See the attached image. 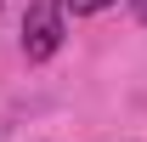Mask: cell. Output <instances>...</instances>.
Returning a JSON list of instances; mask_svg holds the SVG:
<instances>
[{"instance_id":"obj_1","label":"cell","mask_w":147,"mask_h":142,"mask_svg":"<svg viewBox=\"0 0 147 142\" xmlns=\"http://www.w3.org/2000/svg\"><path fill=\"white\" fill-rule=\"evenodd\" d=\"M62 0H28V12H23V57L28 63H45V57H57V46H62Z\"/></svg>"},{"instance_id":"obj_2","label":"cell","mask_w":147,"mask_h":142,"mask_svg":"<svg viewBox=\"0 0 147 142\" xmlns=\"http://www.w3.org/2000/svg\"><path fill=\"white\" fill-rule=\"evenodd\" d=\"M62 6H68L74 17H91V12H108L113 0H62Z\"/></svg>"},{"instance_id":"obj_3","label":"cell","mask_w":147,"mask_h":142,"mask_svg":"<svg viewBox=\"0 0 147 142\" xmlns=\"http://www.w3.org/2000/svg\"><path fill=\"white\" fill-rule=\"evenodd\" d=\"M130 6H136V17H142V23H147V0H130Z\"/></svg>"}]
</instances>
